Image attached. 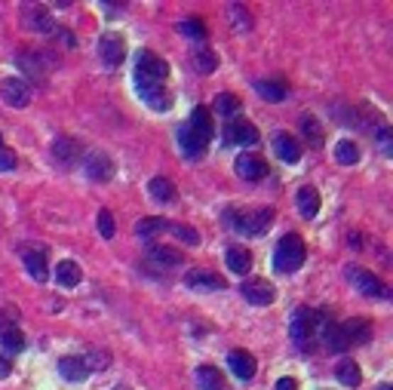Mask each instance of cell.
Listing matches in <instances>:
<instances>
[{"label": "cell", "mask_w": 393, "mask_h": 390, "mask_svg": "<svg viewBox=\"0 0 393 390\" xmlns=\"http://www.w3.org/2000/svg\"><path fill=\"white\" fill-rule=\"evenodd\" d=\"M148 262H157V264H163V267H179L184 262V255L182 252H175V249L170 246H160V243H151L148 246Z\"/></svg>", "instance_id": "cell-20"}, {"label": "cell", "mask_w": 393, "mask_h": 390, "mask_svg": "<svg viewBox=\"0 0 393 390\" xmlns=\"http://www.w3.org/2000/svg\"><path fill=\"white\" fill-rule=\"evenodd\" d=\"M138 96H142V101L148 108L154 111H170L172 108V92L163 87V83H138Z\"/></svg>", "instance_id": "cell-11"}, {"label": "cell", "mask_w": 393, "mask_h": 390, "mask_svg": "<svg viewBox=\"0 0 393 390\" xmlns=\"http://www.w3.org/2000/svg\"><path fill=\"white\" fill-rule=\"evenodd\" d=\"M378 390H393V387H390V384H381V387H378Z\"/></svg>", "instance_id": "cell-46"}, {"label": "cell", "mask_w": 393, "mask_h": 390, "mask_svg": "<svg viewBox=\"0 0 393 390\" xmlns=\"http://www.w3.org/2000/svg\"><path fill=\"white\" fill-rule=\"evenodd\" d=\"M270 221H274V209L270 206H258V209H246V212L231 216V225L237 228L240 234H249V237H265Z\"/></svg>", "instance_id": "cell-5"}, {"label": "cell", "mask_w": 393, "mask_h": 390, "mask_svg": "<svg viewBox=\"0 0 393 390\" xmlns=\"http://www.w3.org/2000/svg\"><path fill=\"white\" fill-rule=\"evenodd\" d=\"M101 6H105V9H111L108 16H120V9H123V4H108V0H105V4H101Z\"/></svg>", "instance_id": "cell-44"}, {"label": "cell", "mask_w": 393, "mask_h": 390, "mask_svg": "<svg viewBox=\"0 0 393 390\" xmlns=\"http://www.w3.org/2000/svg\"><path fill=\"white\" fill-rule=\"evenodd\" d=\"M55 280H59V286H65V289H74V286L83 283V271L77 262H59L55 264Z\"/></svg>", "instance_id": "cell-22"}, {"label": "cell", "mask_w": 393, "mask_h": 390, "mask_svg": "<svg viewBox=\"0 0 393 390\" xmlns=\"http://www.w3.org/2000/svg\"><path fill=\"white\" fill-rule=\"evenodd\" d=\"M126 55V40L120 34H101L99 37V59L108 65V68H117Z\"/></svg>", "instance_id": "cell-9"}, {"label": "cell", "mask_w": 393, "mask_h": 390, "mask_svg": "<svg viewBox=\"0 0 393 390\" xmlns=\"http://www.w3.org/2000/svg\"><path fill=\"white\" fill-rule=\"evenodd\" d=\"M233 172H237L240 179H246V182H258V179H265V175H267V163L261 160V157H255V154H240L237 163H233Z\"/></svg>", "instance_id": "cell-13"}, {"label": "cell", "mask_w": 393, "mask_h": 390, "mask_svg": "<svg viewBox=\"0 0 393 390\" xmlns=\"http://www.w3.org/2000/svg\"><path fill=\"white\" fill-rule=\"evenodd\" d=\"M0 347L9 350V354H18V350L25 347V335H22V329H18V326L6 329L4 335H0Z\"/></svg>", "instance_id": "cell-33"}, {"label": "cell", "mask_w": 393, "mask_h": 390, "mask_svg": "<svg viewBox=\"0 0 393 390\" xmlns=\"http://www.w3.org/2000/svg\"><path fill=\"white\" fill-rule=\"evenodd\" d=\"M212 133H215V129H212L209 108L196 105L191 111V117L179 126V145H182V151L188 154V157H203L206 147H209V142H212Z\"/></svg>", "instance_id": "cell-1"}, {"label": "cell", "mask_w": 393, "mask_h": 390, "mask_svg": "<svg viewBox=\"0 0 393 390\" xmlns=\"http://www.w3.org/2000/svg\"><path fill=\"white\" fill-rule=\"evenodd\" d=\"M9 372H13V363H9L6 357H0V378H6Z\"/></svg>", "instance_id": "cell-42"}, {"label": "cell", "mask_w": 393, "mask_h": 390, "mask_svg": "<svg viewBox=\"0 0 393 390\" xmlns=\"http://www.w3.org/2000/svg\"><path fill=\"white\" fill-rule=\"evenodd\" d=\"M80 360H83V366H87V372H101V369H108V363H111V357L105 350H92V354L80 357Z\"/></svg>", "instance_id": "cell-35"}, {"label": "cell", "mask_w": 393, "mask_h": 390, "mask_svg": "<svg viewBox=\"0 0 393 390\" xmlns=\"http://www.w3.org/2000/svg\"><path fill=\"white\" fill-rule=\"evenodd\" d=\"M52 154L59 157L62 163H71L74 157L80 154V145L74 142V138H68V135H59V138H55V142H52Z\"/></svg>", "instance_id": "cell-30"}, {"label": "cell", "mask_w": 393, "mask_h": 390, "mask_svg": "<svg viewBox=\"0 0 393 390\" xmlns=\"http://www.w3.org/2000/svg\"><path fill=\"white\" fill-rule=\"evenodd\" d=\"M274 151L279 154V160H286V163H298V157H301V145L295 142V135H289V133H277V138H274Z\"/></svg>", "instance_id": "cell-21"}, {"label": "cell", "mask_w": 393, "mask_h": 390, "mask_svg": "<svg viewBox=\"0 0 393 390\" xmlns=\"http://www.w3.org/2000/svg\"><path fill=\"white\" fill-rule=\"evenodd\" d=\"M240 292H243V299L252 301V304H258V308H261V304H270V301L277 299V289L267 280H261V277H252V280H246V283L240 286Z\"/></svg>", "instance_id": "cell-12"}, {"label": "cell", "mask_w": 393, "mask_h": 390, "mask_svg": "<svg viewBox=\"0 0 393 390\" xmlns=\"http://www.w3.org/2000/svg\"><path fill=\"white\" fill-rule=\"evenodd\" d=\"M344 274H348V280L357 286V292L369 295V299H390V289L387 283H381L375 274H369L366 267H357V264H348L344 267Z\"/></svg>", "instance_id": "cell-6"}, {"label": "cell", "mask_w": 393, "mask_h": 390, "mask_svg": "<svg viewBox=\"0 0 393 390\" xmlns=\"http://www.w3.org/2000/svg\"><path fill=\"white\" fill-rule=\"evenodd\" d=\"M335 378H338L341 384H348V387H360L362 372H360V366L353 363V360H341V363L335 366Z\"/></svg>", "instance_id": "cell-27"}, {"label": "cell", "mask_w": 393, "mask_h": 390, "mask_svg": "<svg viewBox=\"0 0 393 390\" xmlns=\"http://www.w3.org/2000/svg\"><path fill=\"white\" fill-rule=\"evenodd\" d=\"M0 99L13 108H25L31 101V89H28V83L22 77H4L0 80Z\"/></svg>", "instance_id": "cell-10"}, {"label": "cell", "mask_w": 393, "mask_h": 390, "mask_svg": "<svg viewBox=\"0 0 393 390\" xmlns=\"http://www.w3.org/2000/svg\"><path fill=\"white\" fill-rule=\"evenodd\" d=\"M224 262H228V267L233 274L246 277L252 271V252L246 246H228V252H224Z\"/></svg>", "instance_id": "cell-18"}, {"label": "cell", "mask_w": 393, "mask_h": 390, "mask_svg": "<svg viewBox=\"0 0 393 390\" xmlns=\"http://www.w3.org/2000/svg\"><path fill=\"white\" fill-rule=\"evenodd\" d=\"M304 258H307V249L298 234H286L274 249V267L279 274H295L304 264Z\"/></svg>", "instance_id": "cell-4"}, {"label": "cell", "mask_w": 393, "mask_h": 390, "mask_svg": "<svg viewBox=\"0 0 393 390\" xmlns=\"http://www.w3.org/2000/svg\"><path fill=\"white\" fill-rule=\"evenodd\" d=\"M166 74H170V65H166L157 52H151V50H142V52H138V62H135V83H163Z\"/></svg>", "instance_id": "cell-7"}, {"label": "cell", "mask_w": 393, "mask_h": 390, "mask_svg": "<svg viewBox=\"0 0 393 390\" xmlns=\"http://www.w3.org/2000/svg\"><path fill=\"white\" fill-rule=\"evenodd\" d=\"M166 234L179 237L182 243H188V246H196V243H200V234H196V228L182 225V221H166Z\"/></svg>", "instance_id": "cell-31"}, {"label": "cell", "mask_w": 393, "mask_h": 390, "mask_svg": "<svg viewBox=\"0 0 393 390\" xmlns=\"http://www.w3.org/2000/svg\"><path fill=\"white\" fill-rule=\"evenodd\" d=\"M196 384H200V390H231L228 381H224V375L215 366H200V369H196Z\"/></svg>", "instance_id": "cell-23"}, {"label": "cell", "mask_w": 393, "mask_h": 390, "mask_svg": "<svg viewBox=\"0 0 393 390\" xmlns=\"http://www.w3.org/2000/svg\"><path fill=\"white\" fill-rule=\"evenodd\" d=\"M22 262H25V271L31 274L37 283H46V280H50L46 246H40V243H25V246H22Z\"/></svg>", "instance_id": "cell-8"}, {"label": "cell", "mask_w": 393, "mask_h": 390, "mask_svg": "<svg viewBox=\"0 0 393 390\" xmlns=\"http://www.w3.org/2000/svg\"><path fill=\"white\" fill-rule=\"evenodd\" d=\"M277 390H298V381H295V378H279V381H277Z\"/></svg>", "instance_id": "cell-41"}, {"label": "cell", "mask_w": 393, "mask_h": 390, "mask_svg": "<svg viewBox=\"0 0 393 390\" xmlns=\"http://www.w3.org/2000/svg\"><path fill=\"white\" fill-rule=\"evenodd\" d=\"M301 133H304V138H307V145H311V147H320L323 145V129H320V123H316L314 114H304L301 117Z\"/></svg>", "instance_id": "cell-32"}, {"label": "cell", "mask_w": 393, "mask_h": 390, "mask_svg": "<svg viewBox=\"0 0 393 390\" xmlns=\"http://www.w3.org/2000/svg\"><path fill=\"white\" fill-rule=\"evenodd\" d=\"M335 160H338L341 166L360 163V147L353 145V142H338V147H335Z\"/></svg>", "instance_id": "cell-34"}, {"label": "cell", "mask_w": 393, "mask_h": 390, "mask_svg": "<svg viewBox=\"0 0 393 390\" xmlns=\"http://www.w3.org/2000/svg\"><path fill=\"white\" fill-rule=\"evenodd\" d=\"M25 25H28V28H34V31H40V34H59V25H55V22H52V16H50V13H43V9H28Z\"/></svg>", "instance_id": "cell-25"}, {"label": "cell", "mask_w": 393, "mask_h": 390, "mask_svg": "<svg viewBox=\"0 0 393 390\" xmlns=\"http://www.w3.org/2000/svg\"><path fill=\"white\" fill-rule=\"evenodd\" d=\"M13 320H16V311H9V313H0V335H4L6 329H13Z\"/></svg>", "instance_id": "cell-40"}, {"label": "cell", "mask_w": 393, "mask_h": 390, "mask_svg": "<svg viewBox=\"0 0 393 390\" xmlns=\"http://www.w3.org/2000/svg\"><path fill=\"white\" fill-rule=\"evenodd\" d=\"M96 225H99V234H101V237H105V240H114L117 225H114V216H111V209H101V212H99Z\"/></svg>", "instance_id": "cell-36"}, {"label": "cell", "mask_w": 393, "mask_h": 390, "mask_svg": "<svg viewBox=\"0 0 393 390\" xmlns=\"http://www.w3.org/2000/svg\"><path fill=\"white\" fill-rule=\"evenodd\" d=\"M114 390H133V387H129V384H117Z\"/></svg>", "instance_id": "cell-45"}, {"label": "cell", "mask_w": 393, "mask_h": 390, "mask_svg": "<svg viewBox=\"0 0 393 390\" xmlns=\"http://www.w3.org/2000/svg\"><path fill=\"white\" fill-rule=\"evenodd\" d=\"M320 338L326 341V347H329V350L344 354V350L360 347V345H366V341L372 338V323L362 320V317H353V320H344V323H332L329 320Z\"/></svg>", "instance_id": "cell-2"}, {"label": "cell", "mask_w": 393, "mask_h": 390, "mask_svg": "<svg viewBox=\"0 0 393 390\" xmlns=\"http://www.w3.org/2000/svg\"><path fill=\"white\" fill-rule=\"evenodd\" d=\"M59 375L71 384H80V381H87L89 372H87V366H83L80 357H62L59 360Z\"/></svg>", "instance_id": "cell-19"}, {"label": "cell", "mask_w": 393, "mask_h": 390, "mask_svg": "<svg viewBox=\"0 0 393 390\" xmlns=\"http://www.w3.org/2000/svg\"><path fill=\"white\" fill-rule=\"evenodd\" d=\"M255 92H258V96L265 99V101H283L289 89H286L279 80H258V83H255Z\"/></svg>", "instance_id": "cell-29"}, {"label": "cell", "mask_w": 393, "mask_h": 390, "mask_svg": "<svg viewBox=\"0 0 393 390\" xmlns=\"http://www.w3.org/2000/svg\"><path fill=\"white\" fill-rule=\"evenodd\" d=\"M212 111L218 117H237L240 111H243V105H240V99L233 96V92H221V96H215Z\"/></svg>", "instance_id": "cell-26"}, {"label": "cell", "mask_w": 393, "mask_h": 390, "mask_svg": "<svg viewBox=\"0 0 393 390\" xmlns=\"http://www.w3.org/2000/svg\"><path fill=\"white\" fill-rule=\"evenodd\" d=\"M298 209H301L304 218H314L316 212H320V194L314 188H301L298 191Z\"/></svg>", "instance_id": "cell-28"}, {"label": "cell", "mask_w": 393, "mask_h": 390, "mask_svg": "<svg viewBox=\"0 0 393 390\" xmlns=\"http://www.w3.org/2000/svg\"><path fill=\"white\" fill-rule=\"evenodd\" d=\"M184 286H188V289H209V292H218V289H224V280H221L218 274L196 267V271H188V277H184Z\"/></svg>", "instance_id": "cell-15"}, {"label": "cell", "mask_w": 393, "mask_h": 390, "mask_svg": "<svg viewBox=\"0 0 393 390\" xmlns=\"http://www.w3.org/2000/svg\"><path fill=\"white\" fill-rule=\"evenodd\" d=\"M179 31L184 37H191V40H206V25L196 22V18H184V22L179 25Z\"/></svg>", "instance_id": "cell-37"}, {"label": "cell", "mask_w": 393, "mask_h": 390, "mask_svg": "<svg viewBox=\"0 0 393 390\" xmlns=\"http://www.w3.org/2000/svg\"><path fill=\"white\" fill-rule=\"evenodd\" d=\"M228 363H231L233 375H237L240 381H252V378H255L258 363H255V357H252L249 350H231V354H228Z\"/></svg>", "instance_id": "cell-14"}, {"label": "cell", "mask_w": 393, "mask_h": 390, "mask_svg": "<svg viewBox=\"0 0 393 390\" xmlns=\"http://www.w3.org/2000/svg\"><path fill=\"white\" fill-rule=\"evenodd\" d=\"M326 323H329V313L316 311V308H298L292 313V341L301 350H311L316 341H320Z\"/></svg>", "instance_id": "cell-3"}, {"label": "cell", "mask_w": 393, "mask_h": 390, "mask_svg": "<svg viewBox=\"0 0 393 390\" xmlns=\"http://www.w3.org/2000/svg\"><path fill=\"white\" fill-rule=\"evenodd\" d=\"M87 175L92 182H111L114 179V160L108 154H92L87 160Z\"/></svg>", "instance_id": "cell-16"}, {"label": "cell", "mask_w": 393, "mask_h": 390, "mask_svg": "<svg viewBox=\"0 0 393 390\" xmlns=\"http://www.w3.org/2000/svg\"><path fill=\"white\" fill-rule=\"evenodd\" d=\"M191 62H194V68L200 71V74H212V71H215V52H209V50L196 52Z\"/></svg>", "instance_id": "cell-38"}, {"label": "cell", "mask_w": 393, "mask_h": 390, "mask_svg": "<svg viewBox=\"0 0 393 390\" xmlns=\"http://www.w3.org/2000/svg\"><path fill=\"white\" fill-rule=\"evenodd\" d=\"M228 142L233 145H255L258 142V126L249 120H233L228 126Z\"/></svg>", "instance_id": "cell-17"}, {"label": "cell", "mask_w": 393, "mask_h": 390, "mask_svg": "<svg viewBox=\"0 0 393 390\" xmlns=\"http://www.w3.org/2000/svg\"><path fill=\"white\" fill-rule=\"evenodd\" d=\"M148 191H151V197L157 203H175V197H179V191H175V184L170 179H163V175H157V179L148 182Z\"/></svg>", "instance_id": "cell-24"}, {"label": "cell", "mask_w": 393, "mask_h": 390, "mask_svg": "<svg viewBox=\"0 0 393 390\" xmlns=\"http://www.w3.org/2000/svg\"><path fill=\"white\" fill-rule=\"evenodd\" d=\"M0 147H4V138H0Z\"/></svg>", "instance_id": "cell-47"}, {"label": "cell", "mask_w": 393, "mask_h": 390, "mask_svg": "<svg viewBox=\"0 0 393 390\" xmlns=\"http://www.w3.org/2000/svg\"><path fill=\"white\" fill-rule=\"evenodd\" d=\"M16 169V154L9 147H0V172H9Z\"/></svg>", "instance_id": "cell-39"}, {"label": "cell", "mask_w": 393, "mask_h": 390, "mask_svg": "<svg viewBox=\"0 0 393 390\" xmlns=\"http://www.w3.org/2000/svg\"><path fill=\"white\" fill-rule=\"evenodd\" d=\"M243 13H246L243 6H233V18H237L240 25H249V16H243Z\"/></svg>", "instance_id": "cell-43"}]
</instances>
